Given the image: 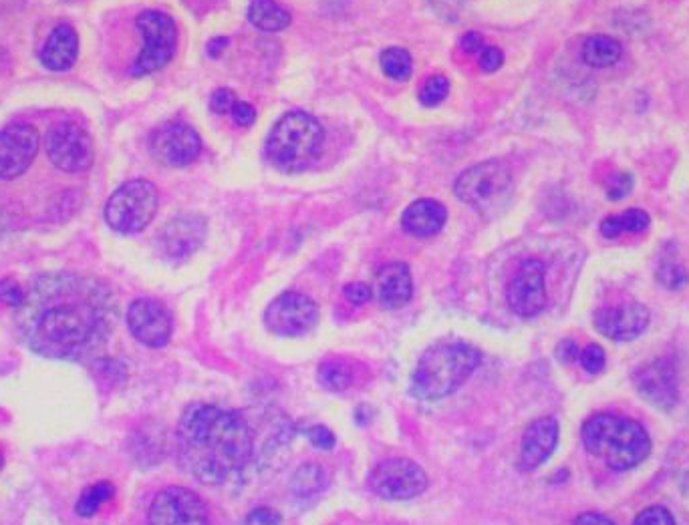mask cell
I'll list each match as a JSON object with an SVG mask.
<instances>
[{
    "label": "cell",
    "mask_w": 689,
    "mask_h": 525,
    "mask_svg": "<svg viewBox=\"0 0 689 525\" xmlns=\"http://www.w3.org/2000/svg\"><path fill=\"white\" fill-rule=\"evenodd\" d=\"M119 308L97 278L75 272L39 276L17 308V326L33 353L57 361H83L105 348Z\"/></svg>",
    "instance_id": "cell-1"
},
{
    "label": "cell",
    "mask_w": 689,
    "mask_h": 525,
    "mask_svg": "<svg viewBox=\"0 0 689 525\" xmlns=\"http://www.w3.org/2000/svg\"><path fill=\"white\" fill-rule=\"evenodd\" d=\"M180 465L206 485H220L250 467L256 437L240 411L190 405L178 425Z\"/></svg>",
    "instance_id": "cell-2"
},
{
    "label": "cell",
    "mask_w": 689,
    "mask_h": 525,
    "mask_svg": "<svg viewBox=\"0 0 689 525\" xmlns=\"http://www.w3.org/2000/svg\"><path fill=\"white\" fill-rule=\"evenodd\" d=\"M482 365V353L464 340H440L426 348L411 375V393L422 401L454 395Z\"/></svg>",
    "instance_id": "cell-3"
},
{
    "label": "cell",
    "mask_w": 689,
    "mask_h": 525,
    "mask_svg": "<svg viewBox=\"0 0 689 525\" xmlns=\"http://www.w3.org/2000/svg\"><path fill=\"white\" fill-rule=\"evenodd\" d=\"M583 445L613 471L637 467L651 451L649 435L637 421L611 413H599L583 425Z\"/></svg>",
    "instance_id": "cell-4"
},
{
    "label": "cell",
    "mask_w": 689,
    "mask_h": 525,
    "mask_svg": "<svg viewBox=\"0 0 689 525\" xmlns=\"http://www.w3.org/2000/svg\"><path fill=\"white\" fill-rule=\"evenodd\" d=\"M325 129L317 117L305 111L283 115L266 137V159L285 173L303 171L321 155Z\"/></svg>",
    "instance_id": "cell-5"
},
{
    "label": "cell",
    "mask_w": 689,
    "mask_h": 525,
    "mask_svg": "<svg viewBox=\"0 0 689 525\" xmlns=\"http://www.w3.org/2000/svg\"><path fill=\"white\" fill-rule=\"evenodd\" d=\"M512 192V171L500 159L476 163L462 171L454 184V194L480 214H490L504 204Z\"/></svg>",
    "instance_id": "cell-6"
},
{
    "label": "cell",
    "mask_w": 689,
    "mask_h": 525,
    "mask_svg": "<svg viewBox=\"0 0 689 525\" xmlns=\"http://www.w3.org/2000/svg\"><path fill=\"white\" fill-rule=\"evenodd\" d=\"M158 190L148 180H131L117 188L105 204V220L119 234L144 232L158 212Z\"/></svg>",
    "instance_id": "cell-7"
},
{
    "label": "cell",
    "mask_w": 689,
    "mask_h": 525,
    "mask_svg": "<svg viewBox=\"0 0 689 525\" xmlns=\"http://www.w3.org/2000/svg\"><path fill=\"white\" fill-rule=\"evenodd\" d=\"M135 27L142 33L144 49L131 67L133 77H144L164 69L178 49V27L174 19L162 11H144L137 15Z\"/></svg>",
    "instance_id": "cell-8"
},
{
    "label": "cell",
    "mask_w": 689,
    "mask_h": 525,
    "mask_svg": "<svg viewBox=\"0 0 689 525\" xmlns=\"http://www.w3.org/2000/svg\"><path fill=\"white\" fill-rule=\"evenodd\" d=\"M430 485L428 473L411 459L393 457L377 463L369 475L371 491L387 501H409L420 497Z\"/></svg>",
    "instance_id": "cell-9"
},
{
    "label": "cell",
    "mask_w": 689,
    "mask_h": 525,
    "mask_svg": "<svg viewBox=\"0 0 689 525\" xmlns=\"http://www.w3.org/2000/svg\"><path fill=\"white\" fill-rule=\"evenodd\" d=\"M47 157L63 173H85L95 161L93 139L75 121L55 123L47 133Z\"/></svg>",
    "instance_id": "cell-10"
},
{
    "label": "cell",
    "mask_w": 689,
    "mask_h": 525,
    "mask_svg": "<svg viewBox=\"0 0 689 525\" xmlns=\"http://www.w3.org/2000/svg\"><path fill=\"white\" fill-rule=\"evenodd\" d=\"M319 322V306L317 302L303 294V292H285L274 298L266 312L264 324L266 328L285 338H297L309 334Z\"/></svg>",
    "instance_id": "cell-11"
},
{
    "label": "cell",
    "mask_w": 689,
    "mask_h": 525,
    "mask_svg": "<svg viewBox=\"0 0 689 525\" xmlns=\"http://www.w3.org/2000/svg\"><path fill=\"white\" fill-rule=\"evenodd\" d=\"M41 135L31 123H9L0 129V182H15L37 159Z\"/></svg>",
    "instance_id": "cell-12"
},
{
    "label": "cell",
    "mask_w": 689,
    "mask_h": 525,
    "mask_svg": "<svg viewBox=\"0 0 689 525\" xmlns=\"http://www.w3.org/2000/svg\"><path fill=\"white\" fill-rule=\"evenodd\" d=\"M148 525H210V513L196 491L166 487L150 505Z\"/></svg>",
    "instance_id": "cell-13"
},
{
    "label": "cell",
    "mask_w": 689,
    "mask_h": 525,
    "mask_svg": "<svg viewBox=\"0 0 689 525\" xmlns=\"http://www.w3.org/2000/svg\"><path fill=\"white\" fill-rule=\"evenodd\" d=\"M152 155L170 167H184L196 161L202 151V139L194 127L188 123L172 121L158 127L150 135Z\"/></svg>",
    "instance_id": "cell-14"
},
{
    "label": "cell",
    "mask_w": 689,
    "mask_h": 525,
    "mask_svg": "<svg viewBox=\"0 0 689 525\" xmlns=\"http://www.w3.org/2000/svg\"><path fill=\"white\" fill-rule=\"evenodd\" d=\"M127 326L137 342L150 348L166 346L174 330V322L166 306L152 298H140L129 304Z\"/></svg>",
    "instance_id": "cell-15"
},
{
    "label": "cell",
    "mask_w": 689,
    "mask_h": 525,
    "mask_svg": "<svg viewBox=\"0 0 689 525\" xmlns=\"http://www.w3.org/2000/svg\"><path fill=\"white\" fill-rule=\"evenodd\" d=\"M506 300L510 310L522 318H532L544 310L546 284L544 264L540 260H526L520 264L508 284Z\"/></svg>",
    "instance_id": "cell-16"
},
{
    "label": "cell",
    "mask_w": 689,
    "mask_h": 525,
    "mask_svg": "<svg viewBox=\"0 0 689 525\" xmlns=\"http://www.w3.org/2000/svg\"><path fill=\"white\" fill-rule=\"evenodd\" d=\"M206 220L198 214H184L170 220L158 234V248L168 260L190 258L206 240Z\"/></svg>",
    "instance_id": "cell-17"
},
{
    "label": "cell",
    "mask_w": 689,
    "mask_h": 525,
    "mask_svg": "<svg viewBox=\"0 0 689 525\" xmlns=\"http://www.w3.org/2000/svg\"><path fill=\"white\" fill-rule=\"evenodd\" d=\"M637 393L657 409H671L677 403V373L669 359H657L635 373Z\"/></svg>",
    "instance_id": "cell-18"
},
{
    "label": "cell",
    "mask_w": 689,
    "mask_h": 525,
    "mask_svg": "<svg viewBox=\"0 0 689 525\" xmlns=\"http://www.w3.org/2000/svg\"><path fill=\"white\" fill-rule=\"evenodd\" d=\"M649 324V310L639 302L621 306H607L597 310L595 326L601 334L613 340H633Z\"/></svg>",
    "instance_id": "cell-19"
},
{
    "label": "cell",
    "mask_w": 689,
    "mask_h": 525,
    "mask_svg": "<svg viewBox=\"0 0 689 525\" xmlns=\"http://www.w3.org/2000/svg\"><path fill=\"white\" fill-rule=\"evenodd\" d=\"M559 443V423L553 417H542L532 421L520 443V455H518V469L520 471H532L538 465H542L550 455H553L555 447Z\"/></svg>",
    "instance_id": "cell-20"
},
{
    "label": "cell",
    "mask_w": 689,
    "mask_h": 525,
    "mask_svg": "<svg viewBox=\"0 0 689 525\" xmlns=\"http://www.w3.org/2000/svg\"><path fill=\"white\" fill-rule=\"evenodd\" d=\"M411 296L413 280L407 264L391 262L377 272V298L383 308L399 310L411 300Z\"/></svg>",
    "instance_id": "cell-21"
},
{
    "label": "cell",
    "mask_w": 689,
    "mask_h": 525,
    "mask_svg": "<svg viewBox=\"0 0 689 525\" xmlns=\"http://www.w3.org/2000/svg\"><path fill=\"white\" fill-rule=\"evenodd\" d=\"M448 220V210L436 200H418L405 208L401 216V226L407 234L416 238H430L442 232Z\"/></svg>",
    "instance_id": "cell-22"
},
{
    "label": "cell",
    "mask_w": 689,
    "mask_h": 525,
    "mask_svg": "<svg viewBox=\"0 0 689 525\" xmlns=\"http://www.w3.org/2000/svg\"><path fill=\"white\" fill-rule=\"evenodd\" d=\"M79 57V37L73 27L59 25L47 37L39 59L49 71H69Z\"/></svg>",
    "instance_id": "cell-23"
},
{
    "label": "cell",
    "mask_w": 689,
    "mask_h": 525,
    "mask_svg": "<svg viewBox=\"0 0 689 525\" xmlns=\"http://www.w3.org/2000/svg\"><path fill=\"white\" fill-rule=\"evenodd\" d=\"M246 15L250 25L264 33H279L291 25V13L277 0H252Z\"/></svg>",
    "instance_id": "cell-24"
},
{
    "label": "cell",
    "mask_w": 689,
    "mask_h": 525,
    "mask_svg": "<svg viewBox=\"0 0 689 525\" xmlns=\"http://www.w3.org/2000/svg\"><path fill=\"white\" fill-rule=\"evenodd\" d=\"M621 55H623L621 43L607 35L589 37L581 49L583 61L593 69H609L621 59Z\"/></svg>",
    "instance_id": "cell-25"
},
{
    "label": "cell",
    "mask_w": 689,
    "mask_h": 525,
    "mask_svg": "<svg viewBox=\"0 0 689 525\" xmlns=\"http://www.w3.org/2000/svg\"><path fill=\"white\" fill-rule=\"evenodd\" d=\"M355 381V371L351 363L341 361V359H331L325 361L319 367V383L333 393H343L347 391Z\"/></svg>",
    "instance_id": "cell-26"
},
{
    "label": "cell",
    "mask_w": 689,
    "mask_h": 525,
    "mask_svg": "<svg viewBox=\"0 0 689 525\" xmlns=\"http://www.w3.org/2000/svg\"><path fill=\"white\" fill-rule=\"evenodd\" d=\"M115 487L111 481H99L95 485H89L83 489L75 503V513L79 517H93L109 499H113Z\"/></svg>",
    "instance_id": "cell-27"
},
{
    "label": "cell",
    "mask_w": 689,
    "mask_h": 525,
    "mask_svg": "<svg viewBox=\"0 0 689 525\" xmlns=\"http://www.w3.org/2000/svg\"><path fill=\"white\" fill-rule=\"evenodd\" d=\"M323 487H325V471L319 463H305L291 477V489L299 497L317 495Z\"/></svg>",
    "instance_id": "cell-28"
},
{
    "label": "cell",
    "mask_w": 689,
    "mask_h": 525,
    "mask_svg": "<svg viewBox=\"0 0 689 525\" xmlns=\"http://www.w3.org/2000/svg\"><path fill=\"white\" fill-rule=\"evenodd\" d=\"M379 63H381L383 73L389 79H393V81H407L411 77L413 61H411V55L405 49H399V47L385 49L381 53Z\"/></svg>",
    "instance_id": "cell-29"
},
{
    "label": "cell",
    "mask_w": 689,
    "mask_h": 525,
    "mask_svg": "<svg viewBox=\"0 0 689 525\" xmlns=\"http://www.w3.org/2000/svg\"><path fill=\"white\" fill-rule=\"evenodd\" d=\"M448 93H450V81L444 75H436L422 87L420 101L426 107H436L448 97Z\"/></svg>",
    "instance_id": "cell-30"
},
{
    "label": "cell",
    "mask_w": 689,
    "mask_h": 525,
    "mask_svg": "<svg viewBox=\"0 0 689 525\" xmlns=\"http://www.w3.org/2000/svg\"><path fill=\"white\" fill-rule=\"evenodd\" d=\"M657 280L667 290H681L687 284L689 276H687L683 266H679L675 262H663L657 270Z\"/></svg>",
    "instance_id": "cell-31"
},
{
    "label": "cell",
    "mask_w": 689,
    "mask_h": 525,
    "mask_svg": "<svg viewBox=\"0 0 689 525\" xmlns=\"http://www.w3.org/2000/svg\"><path fill=\"white\" fill-rule=\"evenodd\" d=\"M25 298H27V290L15 278L0 280V300H3L7 306H13L17 310L23 306Z\"/></svg>",
    "instance_id": "cell-32"
},
{
    "label": "cell",
    "mask_w": 689,
    "mask_h": 525,
    "mask_svg": "<svg viewBox=\"0 0 689 525\" xmlns=\"http://www.w3.org/2000/svg\"><path fill=\"white\" fill-rule=\"evenodd\" d=\"M579 361L587 373H601L605 369V350L599 344H589L579 353Z\"/></svg>",
    "instance_id": "cell-33"
},
{
    "label": "cell",
    "mask_w": 689,
    "mask_h": 525,
    "mask_svg": "<svg viewBox=\"0 0 689 525\" xmlns=\"http://www.w3.org/2000/svg\"><path fill=\"white\" fill-rule=\"evenodd\" d=\"M633 525H675V521H673V515L665 507L653 505V507L643 509L635 517Z\"/></svg>",
    "instance_id": "cell-34"
},
{
    "label": "cell",
    "mask_w": 689,
    "mask_h": 525,
    "mask_svg": "<svg viewBox=\"0 0 689 525\" xmlns=\"http://www.w3.org/2000/svg\"><path fill=\"white\" fill-rule=\"evenodd\" d=\"M631 186H633L631 173H625V171L615 173L607 184V198L609 200H623L625 196H629Z\"/></svg>",
    "instance_id": "cell-35"
},
{
    "label": "cell",
    "mask_w": 689,
    "mask_h": 525,
    "mask_svg": "<svg viewBox=\"0 0 689 525\" xmlns=\"http://www.w3.org/2000/svg\"><path fill=\"white\" fill-rule=\"evenodd\" d=\"M238 103L234 91L230 89H218L212 93L210 97V111L212 113H218V115H224V113H232L234 105Z\"/></svg>",
    "instance_id": "cell-36"
},
{
    "label": "cell",
    "mask_w": 689,
    "mask_h": 525,
    "mask_svg": "<svg viewBox=\"0 0 689 525\" xmlns=\"http://www.w3.org/2000/svg\"><path fill=\"white\" fill-rule=\"evenodd\" d=\"M621 224H623V232H631V234L643 232L649 226V214L637 208L627 210L625 214H621Z\"/></svg>",
    "instance_id": "cell-37"
},
{
    "label": "cell",
    "mask_w": 689,
    "mask_h": 525,
    "mask_svg": "<svg viewBox=\"0 0 689 525\" xmlns=\"http://www.w3.org/2000/svg\"><path fill=\"white\" fill-rule=\"evenodd\" d=\"M307 439L311 441L313 447H317V449H321V451H331V449L335 447V443H337L333 431L327 429V427H323V425L311 427V429L307 431Z\"/></svg>",
    "instance_id": "cell-38"
},
{
    "label": "cell",
    "mask_w": 689,
    "mask_h": 525,
    "mask_svg": "<svg viewBox=\"0 0 689 525\" xmlns=\"http://www.w3.org/2000/svg\"><path fill=\"white\" fill-rule=\"evenodd\" d=\"M281 513L272 507H256L246 517V525H281Z\"/></svg>",
    "instance_id": "cell-39"
},
{
    "label": "cell",
    "mask_w": 689,
    "mask_h": 525,
    "mask_svg": "<svg viewBox=\"0 0 689 525\" xmlns=\"http://www.w3.org/2000/svg\"><path fill=\"white\" fill-rule=\"evenodd\" d=\"M480 67H482V71H486V73H494V71H498L500 67H502V63H504V55H502V51L500 49H496V47H484L482 49V53H480Z\"/></svg>",
    "instance_id": "cell-40"
},
{
    "label": "cell",
    "mask_w": 689,
    "mask_h": 525,
    "mask_svg": "<svg viewBox=\"0 0 689 525\" xmlns=\"http://www.w3.org/2000/svg\"><path fill=\"white\" fill-rule=\"evenodd\" d=\"M343 292H345V298H347L351 304H355V306L367 304V302L371 300V296H373L371 288H369L367 284H361V282H351V284H347Z\"/></svg>",
    "instance_id": "cell-41"
},
{
    "label": "cell",
    "mask_w": 689,
    "mask_h": 525,
    "mask_svg": "<svg viewBox=\"0 0 689 525\" xmlns=\"http://www.w3.org/2000/svg\"><path fill=\"white\" fill-rule=\"evenodd\" d=\"M232 119L240 125V127H250L256 121V109L250 103L238 101L232 109Z\"/></svg>",
    "instance_id": "cell-42"
},
{
    "label": "cell",
    "mask_w": 689,
    "mask_h": 525,
    "mask_svg": "<svg viewBox=\"0 0 689 525\" xmlns=\"http://www.w3.org/2000/svg\"><path fill=\"white\" fill-rule=\"evenodd\" d=\"M601 234L607 238V240H615L623 234V224H621V216H609L603 220L601 224Z\"/></svg>",
    "instance_id": "cell-43"
},
{
    "label": "cell",
    "mask_w": 689,
    "mask_h": 525,
    "mask_svg": "<svg viewBox=\"0 0 689 525\" xmlns=\"http://www.w3.org/2000/svg\"><path fill=\"white\" fill-rule=\"evenodd\" d=\"M557 357H559V361H563V363H573L575 359H579V348H577L575 340H571V338L563 340V342L557 346Z\"/></svg>",
    "instance_id": "cell-44"
},
{
    "label": "cell",
    "mask_w": 689,
    "mask_h": 525,
    "mask_svg": "<svg viewBox=\"0 0 689 525\" xmlns=\"http://www.w3.org/2000/svg\"><path fill=\"white\" fill-rule=\"evenodd\" d=\"M460 47H462V51H466V53H478V51L484 49V39H482L480 33L470 31V33H466V35L462 37Z\"/></svg>",
    "instance_id": "cell-45"
},
{
    "label": "cell",
    "mask_w": 689,
    "mask_h": 525,
    "mask_svg": "<svg viewBox=\"0 0 689 525\" xmlns=\"http://www.w3.org/2000/svg\"><path fill=\"white\" fill-rule=\"evenodd\" d=\"M575 525H615V523L599 513H583L575 519Z\"/></svg>",
    "instance_id": "cell-46"
},
{
    "label": "cell",
    "mask_w": 689,
    "mask_h": 525,
    "mask_svg": "<svg viewBox=\"0 0 689 525\" xmlns=\"http://www.w3.org/2000/svg\"><path fill=\"white\" fill-rule=\"evenodd\" d=\"M228 47V39L226 37H218V39H212L210 43H208V55L210 57H220L222 55V51Z\"/></svg>",
    "instance_id": "cell-47"
},
{
    "label": "cell",
    "mask_w": 689,
    "mask_h": 525,
    "mask_svg": "<svg viewBox=\"0 0 689 525\" xmlns=\"http://www.w3.org/2000/svg\"><path fill=\"white\" fill-rule=\"evenodd\" d=\"M3 467H5V457H3V453H0V471H3Z\"/></svg>",
    "instance_id": "cell-48"
}]
</instances>
